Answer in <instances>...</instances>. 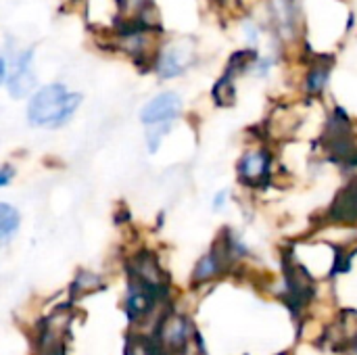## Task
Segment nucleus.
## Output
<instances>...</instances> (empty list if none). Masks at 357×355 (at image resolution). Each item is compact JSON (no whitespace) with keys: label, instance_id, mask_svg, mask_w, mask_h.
Wrapping results in <instances>:
<instances>
[{"label":"nucleus","instance_id":"obj_10","mask_svg":"<svg viewBox=\"0 0 357 355\" xmlns=\"http://www.w3.org/2000/svg\"><path fill=\"white\" fill-rule=\"evenodd\" d=\"M31 61H33V50H25L15 59V65L8 71V80H6L13 98L27 96L36 86V73L31 69Z\"/></svg>","mask_w":357,"mask_h":355},{"label":"nucleus","instance_id":"obj_20","mask_svg":"<svg viewBox=\"0 0 357 355\" xmlns=\"http://www.w3.org/2000/svg\"><path fill=\"white\" fill-rule=\"evenodd\" d=\"M4 75H6V63H4V59L0 56V84H2Z\"/></svg>","mask_w":357,"mask_h":355},{"label":"nucleus","instance_id":"obj_8","mask_svg":"<svg viewBox=\"0 0 357 355\" xmlns=\"http://www.w3.org/2000/svg\"><path fill=\"white\" fill-rule=\"evenodd\" d=\"M234 270V264L230 262L228 253L224 251L222 243L215 241L213 247L203 253L199 257V262L195 264L192 268V274H190V285L195 287H205V285H211L220 278H224L228 272Z\"/></svg>","mask_w":357,"mask_h":355},{"label":"nucleus","instance_id":"obj_4","mask_svg":"<svg viewBox=\"0 0 357 355\" xmlns=\"http://www.w3.org/2000/svg\"><path fill=\"white\" fill-rule=\"evenodd\" d=\"M195 328L188 316L180 312H165L155 326V337L151 339L161 355H182L192 345Z\"/></svg>","mask_w":357,"mask_h":355},{"label":"nucleus","instance_id":"obj_7","mask_svg":"<svg viewBox=\"0 0 357 355\" xmlns=\"http://www.w3.org/2000/svg\"><path fill=\"white\" fill-rule=\"evenodd\" d=\"M303 121H305L303 113L297 107H291V105L276 107L272 111V115L266 119V140H268V144L270 146L274 142L282 144V142H289V140L297 138L301 128H303Z\"/></svg>","mask_w":357,"mask_h":355},{"label":"nucleus","instance_id":"obj_16","mask_svg":"<svg viewBox=\"0 0 357 355\" xmlns=\"http://www.w3.org/2000/svg\"><path fill=\"white\" fill-rule=\"evenodd\" d=\"M98 289H102V280L96 274L88 272V270H82L77 274V278L73 280V287H71L75 297H86V295H90V293H94Z\"/></svg>","mask_w":357,"mask_h":355},{"label":"nucleus","instance_id":"obj_6","mask_svg":"<svg viewBox=\"0 0 357 355\" xmlns=\"http://www.w3.org/2000/svg\"><path fill=\"white\" fill-rule=\"evenodd\" d=\"M130 282H136L161 297L167 295L169 291V276L157 262V257L149 251H140L130 259Z\"/></svg>","mask_w":357,"mask_h":355},{"label":"nucleus","instance_id":"obj_5","mask_svg":"<svg viewBox=\"0 0 357 355\" xmlns=\"http://www.w3.org/2000/svg\"><path fill=\"white\" fill-rule=\"evenodd\" d=\"M320 226L357 230V176H351L331 199Z\"/></svg>","mask_w":357,"mask_h":355},{"label":"nucleus","instance_id":"obj_1","mask_svg":"<svg viewBox=\"0 0 357 355\" xmlns=\"http://www.w3.org/2000/svg\"><path fill=\"white\" fill-rule=\"evenodd\" d=\"M79 103L82 94L69 92L63 84H48L31 96L27 105V119L38 128H59L71 119Z\"/></svg>","mask_w":357,"mask_h":355},{"label":"nucleus","instance_id":"obj_12","mask_svg":"<svg viewBox=\"0 0 357 355\" xmlns=\"http://www.w3.org/2000/svg\"><path fill=\"white\" fill-rule=\"evenodd\" d=\"M190 61H192V50H190V46L172 44V46H165V48L161 50V54L157 56L155 69H157V73H159L163 80H172V77L184 73V69L190 65Z\"/></svg>","mask_w":357,"mask_h":355},{"label":"nucleus","instance_id":"obj_11","mask_svg":"<svg viewBox=\"0 0 357 355\" xmlns=\"http://www.w3.org/2000/svg\"><path fill=\"white\" fill-rule=\"evenodd\" d=\"M165 297L136 285V282H130V291H128V297H126V314L132 322H146L149 316L155 312V308L163 301Z\"/></svg>","mask_w":357,"mask_h":355},{"label":"nucleus","instance_id":"obj_17","mask_svg":"<svg viewBox=\"0 0 357 355\" xmlns=\"http://www.w3.org/2000/svg\"><path fill=\"white\" fill-rule=\"evenodd\" d=\"M230 197H232V192L228 190V188H222V190H218L215 195H213V211H224L226 207H228V203H230Z\"/></svg>","mask_w":357,"mask_h":355},{"label":"nucleus","instance_id":"obj_15","mask_svg":"<svg viewBox=\"0 0 357 355\" xmlns=\"http://www.w3.org/2000/svg\"><path fill=\"white\" fill-rule=\"evenodd\" d=\"M19 228V211L8 205V203H0V243L8 241Z\"/></svg>","mask_w":357,"mask_h":355},{"label":"nucleus","instance_id":"obj_18","mask_svg":"<svg viewBox=\"0 0 357 355\" xmlns=\"http://www.w3.org/2000/svg\"><path fill=\"white\" fill-rule=\"evenodd\" d=\"M13 176H15L13 167H8V165L0 167V188H2V186H6V184L13 180Z\"/></svg>","mask_w":357,"mask_h":355},{"label":"nucleus","instance_id":"obj_14","mask_svg":"<svg viewBox=\"0 0 357 355\" xmlns=\"http://www.w3.org/2000/svg\"><path fill=\"white\" fill-rule=\"evenodd\" d=\"M213 100L218 107H232L236 103V88H234V77L230 75H222L215 86H213V92H211Z\"/></svg>","mask_w":357,"mask_h":355},{"label":"nucleus","instance_id":"obj_2","mask_svg":"<svg viewBox=\"0 0 357 355\" xmlns=\"http://www.w3.org/2000/svg\"><path fill=\"white\" fill-rule=\"evenodd\" d=\"M324 159L339 165L343 172H356L357 169V136L351 119L345 115L343 109H335L322 130L320 136Z\"/></svg>","mask_w":357,"mask_h":355},{"label":"nucleus","instance_id":"obj_19","mask_svg":"<svg viewBox=\"0 0 357 355\" xmlns=\"http://www.w3.org/2000/svg\"><path fill=\"white\" fill-rule=\"evenodd\" d=\"M343 355H357V333L349 339V343L345 345V349L341 352Z\"/></svg>","mask_w":357,"mask_h":355},{"label":"nucleus","instance_id":"obj_9","mask_svg":"<svg viewBox=\"0 0 357 355\" xmlns=\"http://www.w3.org/2000/svg\"><path fill=\"white\" fill-rule=\"evenodd\" d=\"M180 113L182 98L176 92H161L142 107L140 119L149 128H169Z\"/></svg>","mask_w":357,"mask_h":355},{"label":"nucleus","instance_id":"obj_13","mask_svg":"<svg viewBox=\"0 0 357 355\" xmlns=\"http://www.w3.org/2000/svg\"><path fill=\"white\" fill-rule=\"evenodd\" d=\"M328 80H331V65H326V63H314L310 67V71L305 73V80H303L305 94L310 98L320 96L326 90Z\"/></svg>","mask_w":357,"mask_h":355},{"label":"nucleus","instance_id":"obj_3","mask_svg":"<svg viewBox=\"0 0 357 355\" xmlns=\"http://www.w3.org/2000/svg\"><path fill=\"white\" fill-rule=\"evenodd\" d=\"M278 161L268 142H257L245 149L236 161V178L249 190H264L274 186Z\"/></svg>","mask_w":357,"mask_h":355}]
</instances>
